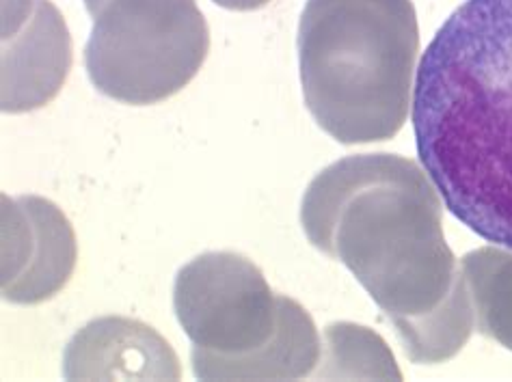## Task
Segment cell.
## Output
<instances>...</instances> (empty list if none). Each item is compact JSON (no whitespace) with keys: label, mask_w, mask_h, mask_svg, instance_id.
Masks as SVG:
<instances>
[{"label":"cell","mask_w":512,"mask_h":382,"mask_svg":"<svg viewBox=\"0 0 512 382\" xmlns=\"http://www.w3.org/2000/svg\"><path fill=\"white\" fill-rule=\"evenodd\" d=\"M327 363L316 376L325 378H396L402 374L396 367L394 354L387 350L385 341L368 331L366 326L331 324L327 333Z\"/></svg>","instance_id":"10"},{"label":"cell","mask_w":512,"mask_h":382,"mask_svg":"<svg viewBox=\"0 0 512 382\" xmlns=\"http://www.w3.org/2000/svg\"><path fill=\"white\" fill-rule=\"evenodd\" d=\"M72 63V42L65 22L48 0H39L29 33L3 52V111L22 113L57 95Z\"/></svg>","instance_id":"8"},{"label":"cell","mask_w":512,"mask_h":382,"mask_svg":"<svg viewBox=\"0 0 512 382\" xmlns=\"http://www.w3.org/2000/svg\"><path fill=\"white\" fill-rule=\"evenodd\" d=\"M219 7L225 9H234V11H251V9H260L264 5L271 3V0H212Z\"/></svg>","instance_id":"11"},{"label":"cell","mask_w":512,"mask_h":382,"mask_svg":"<svg viewBox=\"0 0 512 382\" xmlns=\"http://www.w3.org/2000/svg\"><path fill=\"white\" fill-rule=\"evenodd\" d=\"M208 50L210 31L195 0H109L93 16L85 67L106 98L147 106L191 83Z\"/></svg>","instance_id":"5"},{"label":"cell","mask_w":512,"mask_h":382,"mask_svg":"<svg viewBox=\"0 0 512 382\" xmlns=\"http://www.w3.org/2000/svg\"><path fill=\"white\" fill-rule=\"evenodd\" d=\"M461 272L478 331L512 350V249L471 251Z\"/></svg>","instance_id":"9"},{"label":"cell","mask_w":512,"mask_h":382,"mask_svg":"<svg viewBox=\"0 0 512 382\" xmlns=\"http://www.w3.org/2000/svg\"><path fill=\"white\" fill-rule=\"evenodd\" d=\"M109 3V0H85V7H87V11L91 13V16H96V13Z\"/></svg>","instance_id":"12"},{"label":"cell","mask_w":512,"mask_h":382,"mask_svg":"<svg viewBox=\"0 0 512 382\" xmlns=\"http://www.w3.org/2000/svg\"><path fill=\"white\" fill-rule=\"evenodd\" d=\"M417 52L411 0H307L299 63L309 113L344 145L392 139L407 121Z\"/></svg>","instance_id":"3"},{"label":"cell","mask_w":512,"mask_h":382,"mask_svg":"<svg viewBox=\"0 0 512 382\" xmlns=\"http://www.w3.org/2000/svg\"><path fill=\"white\" fill-rule=\"evenodd\" d=\"M173 309L193 344L199 380H294L320 361L312 318L273 294L245 255L204 253L180 268Z\"/></svg>","instance_id":"4"},{"label":"cell","mask_w":512,"mask_h":382,"mask_svg":"<svg viewBox=\"0 0 512 382\" xmlns=\"http://www.w3.org/2000/svg\"><path fill=\"white\" fill-rule=\"evenodd\" d=\"M3 214V294L18 305L42 303L72 277L74 231L55 203L39 197L13 199Z\"/></svg>","instance_id":"6"},{"label":"cell","mask_w":512,"mask_h":382,"mask_svg":"<svg viewBox=\"0 0 512 382\" xmlns=\"http://www.w3.org/2000/svg\"><path fill=\"white\" fill-rule=\"evenodd\" d=\"M303 229L346 264L394 322L413 363H441L474 329L467 285L441 229V203L415 162L363 154L309 184Z\"/></svg>","instance_id":"1"},{"label":"cell","mask_w":512,"mask_h":382,"mask_svg":"<svg viewBox=\"0 0 512 382\" xmlns=\"http://www.w3.org/2000/svg\"><path fill=\"white\" fill-rule=\"evenodd\" d=\"M417 154L446 208L512 249V0H465L417 67Z\"/></svg>","instance_id":"2"},{"label":"cell","mask_w":512,"mask_h":382,"mask_svg":"<svg viewBox=\"0 0 512 382\" xmlns=\"http://www.w3.org/2000/svg\"><path fill=\"white\" fill-rule=\"evenodd\" d=\"M63 376L67 380H178L180 361L152 326L128 318H100L67 344Z\"/></svg>","instance_id":"7"}]
</instances>
